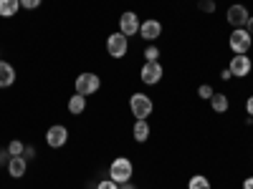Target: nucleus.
I'll use <instances>...</instances> for the list:
<instances>
[{"instance_id": "nucleus-22", "label": "nucleus", "mask_w": 253, "mask_h": 189, "mask_svg": "<svg viewBox=\"0 0 253 189\" xmlns=\"http://www.w3.org/2000/svg\"><path fill=\"white\" fill-rule=\"evenodd\" d=\"M198 8H200L203 13H215V0H200Z\"/></svg>"}, {"instance_id": "nucleus-15", "label": "nucleus", "mask_w": 253, "mask_h": 189, "mask_svg": "<svg viewBox=\"0 0 253 189\" xmlns=\"http://www.w3.org/2000/svg\"><path fill=\"white\" fill-rule=\"evenodd\" d=\"M66 109H69V114H74V116H81L84 111H86V96L74 94V96L69 98V103H66Z\"/></svg>"}, {"instance_id": "nucleus-12", "label": "nucleus", "mask_w": 253, "mask_h": 189, "mask_svg": "<svg viewBox=\"0 0 253 189\" xmlns=\"http://www.w3.org/2000/svg\"><path fill=\"white\" fill-rule=\"evenodd\" d=\"M5 169H8V177L23 179L26 172H28V159H26V157H10V161H8Z\"/></svg>"}, {"instance_id": "nucleus-2", "label": "nucleus", "mask_w": 253, "mask_h": 189, "mask_svg": "<svg viewBox=\"0 0 253 189\" xmlns=\"http://www.w3.org/2000/svg\"><path fill=\"white\" fill-rule=\"evenodd\" d=\"M129 111H132V116L134 119H150L152 116V111H155V101L147 96V94H132L129 96Z\"/></svg>"}, {"instance_id": "nucleus-7", "label": "nucleus", "mask_w": 253, "mask_h": 189, "mask_svg": "<svg viewBox=\"0 0 253 189\" xmlns=\"http://www.w3.org/2000/svg\"><path fill=\"white\" fill-rule=\"evenodd\" d=\"M248 18H251V13H248V8L241 5V3H233V5L225 10V20H228L230 28H246Z\"/></svg>"}, {"instance_id": "nucleus-17", "label": "nucleus", "mask_w": 253, "mask_h": 189, "mask_svg": "<svg viewBox=\"0 0 253 189\" xmlns=\"http://www.w3.org/2000/svg\"><path fill=\"white\" fill-rule=\"evenodd\" d=\"M20 10V0H0V18H15Z\"/></svg>"}, {"instance_id": "nucleus-4", "label": "nucleus", "mask_w": 253, "mask_h": 189, "mask_svg": "<svg viewBox=\"0 0 253 189\" xmlns=\"http://www.w3.org/2000/svg\"><path fill=\"white\" fill-rule=\"evenodd\" d=\"M74 89H76V94H81V96H94V94L101 89V78H99L96 73H91V71H84V73L76 76Z\"/></svg>"}, {"instance_id": "nucleus-25", "label": "nucleus", "mask_w": 253, "mask_h": 189, "mask_svg": "<svg viewBox=\"0 0 253 189\" xmlns=\"http://www.w3.org/2000/svg\"><path fill=\"white\" fill-rule=\"evenodd\" d=\"M8 161H10V154H8V149H0V166H8Z\"/></svg>"}, {"instance_id": "nucleus-11", "label": "nucleus", "mask_w": 253, "mask_h": 189, "mask_svg": "<svg viewBox=\"0 0 253 189\" xmlns=\"http://www.w3.org/2000/svg\"><path fill=\"white\" fill-rule=\"evenodd\" d=\"M162 35V23L155 18H147L142 20V26H139V38L147 40V43H155V40Z\"/></svg>"}, {"instance_id": "nucleus-24", "label": "nucleus", "mask_w": 253, "mask_h": 189, "mask_svg": "<svg viewBox=\"0 0 253 189\" xmlns=\"http://www.w3.org/2000/svg\"><path fill=\"white\" fill-rule=\"evenodd\" d=\"M96 189H119V184L112 182V179H101V182L96 184Z\"/></svg>"}, {"instance_id": "nucleus-8", "label": "nucleus", "mask_w": 253, "mask_h": 189, "mask_svg": "<svg viewBox=\"0 0 253 189\" xmlns=\"http://www.w3.org/2000/svg\"><path fill=\"white\" fill-rule=\"evenodd\" d=\"M228 71H230V76H236V78H246V76H251V71H253V61H251V56H248V53H243V56H233V58H230V63H228Z\"/></svg>"}, {"instance_id": "nucleus-13", "label": "nucleus", "mask_w": 253, "mask_h": 189, "mask_svg": "<svg viewBox=\"0 0 253 189\" xmlns=\"http://www.w3.org/2000/svg\"><path fill=\"white\" fill-rule=\"evenodd\" d=\"M15 68L10 66V63L5 58H0V89H10L15 83Z\"/></svg>"}, {"instance_id": "nucleus-31", "label": "nucleus", "mask_w": 253, "mask_h": 189, "mask_svg": "<svg viewBox=\"0 0 253 189\" xmlns=\"http://www.w3.org/2000/svg\"><path fill=\"white\" fill-rule=\"evenodd\" d=\"M220 78H223V81H228V78H233V76H230V71H228V68H225V71H223V73H220Z\"/></svg>"}, {"instance_id": "nucleus-5", "label": "nucleus", "mask_w": 253, "mask_h": 189, "mask_svg": "<svg viewBox=\"0 0 253 189\" xmlns=\"http://www.w3.org/2000/svg\"><path fill=\"white\" fill-rule=\"evenodd\" d=\"M165 76V68L160 61H144V66L139 68V81L144 86H157Z\"/></svg>"}, {"instance_id": "nucleus-20", "label": "nucleus", "mask_w": 253, "mask_h": 189, "mask_svg": "<svg viewBox=\"0 0 253 189\" xmlns=\"http://www.w3.org/2000/svg\"><path fill=\"white\" fill-rule=\"evenodd\" d=\"M142 56H144V61H160V48L155 43H150V46L142 51Z\"/></svg>"}, {"instance_id": "nucleus-30", "label": "nucleus", "mask_w": 253, "mask_h": 189, "mask_svg": "<svg viewBox=\"0 0 253 189\" xmlns=\"http://www.w3.org/2000/svg\"><path fill=\"white\" fill-rule=\"evenodd\" d=\"M119 189H137L132 182H126V184H119Z\"/></svg>"}, {"instance_id": "nucleus-16", "label": "nucleus", "mask_w": 253, "mask_h": 189, "mask_svg": "<svg viewBox=\"0 0 253 189\" xmlns=\"http://www.w3.org/2000/svg\"><path fill=\"white\" fill-rule=\"evenodd\" d=\"M210 109H213L215 114H225V111L230 109L228 94H213V98H210Z\"/></svg>"}, {"instance_id": "nucleus-27", "label": "nucleus", "mask_w": 253, "mask_h": 189, "mask_svg": "<svg viewBox=\"0 0 253 189\" xmlns=\"http://www.w3.org/2000/svg\"><path fill=\"white\" fill-rule=\"evenodd\" d=\"M23 157H26V159L31 161V159L36 157V149H33V146H26V152H23Z\"/></svg>"}, {"instance_id": "nucleus-19", "label": "nucleus", "mask_w": 253, "mask_h": 189, "mask_svg": "<svg viewBox=\"0 0 253 189\" xmlns=\"http://www.w3.org/2000/svg\"><path fill=\"white\" fill-rule=\"evenodd\" d=\"M5 149H8V154H10V157H23L26 144H23V141H18V139H13V141L5 146Z\"/></svg>"}, {"instance_id": "nucleus-6", "label": "nucleus", "mask_w": 253, "mask_h": 189, "mask_svg": "<svg viewBox=\"0 0 253 189\" xmlns=\"http://www.w3.org/2000/svg\"><path fill=\"white\" fill-rule=\"evenodd\" d=\"M107 53L112 56V58H124L126 53H129V38H126L124 33H112V35H107Z\"/></svg>"}, {"instance_id": "nucleus-3", "label": "nucleus", "mask_w": 253, "mask_h": 189, "mask_svg": "<svg viewBox=\"0 0 253 189\" xmlns=\"http://www.w3.org/2000/svg\"><path fill=\"white\" fill-rule=\"evenodd\" d=\"M253 46V35L246 31V28H233L228 35V48L233 51V56H243L248 53Z\"/></svg>"}, {"instance_id": "nucleus-10", "label": "nucleus", "mask_w": 253, "mask_h": 189, "mask_svg": "<svg viewBox=\"0 0 253 189\" xmlns=\"http://www.w3.org/2000/svg\"><path fill=\"white\" fill-rule=\"evenodd\" d=\"M66 141H69V129L63 124H53L46 129V144L51 149H61V146H66Z\"/></svg>"}, {"instance_id": "nucleus-29", "label": "nucleus", "mask_w": 253, "mask_h": 189, "mask_svg": "<svg viewBox=\"0 0 253 189\" xmlns=\"http://www.w3.org/2000/svg\"><path fill=\"white\" fill-rule=\"evenodd\" d=\"M246 31H248V33H251V35H253V15H251V18H248V23H246Z\"/></svg>"}, {"instance_id": "nucleus-21", "label": "nucleus", "mask_w": 253, "mask_h": 189, "mask_svg": "<svg viewBox=\"0 0 253 189\" xmlns=\"http://www.w3.org/2000/svg\"><path fill=\"white\" fill-rule=\"evenodd\" d=\"M213 94H215V91H213V86H210V83H203V86L198 89V96H200L203 101H210V98H213Z\"/></svg>"}, {"instance_id": "nucleus-9", "label": "nucleus", "mask_w": 253, "mask_h": 189, "mask_svg": "<svg viewBox=\"0 0 253 189\" xmlns=\"http://www.w3.org/2000/svg\"><path fill=\"white\" fill-rule=\"evenodd\" d=\"M139 26H142V20L134 10H126V13L119 15V33H124L126 38L139 35Z\"/></svg>"}, {"instance_id": "nucleus-14", "label": "nucleus", "mask_w": 253, "mask_h": 189, "mask_svg": "<svg viewBox=\"0 0 253 189\" xmlns=\"http://www.w3.org/2000/svg\"><path fill=\"white\" fill-rule=\"evenodd\" d=\"M152 129H150V121H144V119H134V126H132V136L137 144H144L147 139H150Z\"/></svg>"}, {"instance_id": "nucleus-28", "label": "nucleus", "mask_w": 253, "mask_h": 189, "mask_svg": "<svg viewBox=\"0 0 253 189\" xmlns=\"http://www.w3.org/2000/svg\"><path fill=\"white\" fill-rule=\"evenodd\" d=\"M243 189H253V177H246V182H243Z\"/></svg>"}, {"instance_id": "nucleus-1", "label": "nucleus", "mask_w": 253, "mask_h": 189, "mask_svg": "<svg viewBox=\"0 0 253 189\" xmlns=\"http://www.w3.org/2000/svg\"><path fill=\"white\" fill-rule=\"evenodd\" d=\"M134 177V164L129 157H117L112 159L109 164V179L117 182V184H126V182H132Z\"/></svg>"}, {"instance_id": "nucleus-18", "label": "nucleus", "mask_w": 253, "mask_h": 189, "mask_svg": "<svg viewBox=\"0 0 253 189\" xmlns=\"http://www.w3.org/2000/svg\"><path fill=\"white\" fill-rule=\"evenodd\" d=\"M187 189H213V187H210V179L205 174H193L187 182Z\"/></svg>"}, {"instance_id": "nucleus-26", "label": "nucleus", "mask_w": 253, "mask_h": 189, "mask_svg": "<svg viewBox=\"0 0 253 189\" xmlns=\"http://www.w3.org/2000/svg\"><path fill=\"white\" fill-rule=\"evenodd\" d=\"M246 114H248V116H253V94L246 98Z\"/></svg>"}, {"instance_id": "nucleus-23", "label": "nucleus", "mask_w": 253, "mask_h": 189, "mask_svg": "<svg viewBox=\"0 0 253 189\" xmlns=\"http://www.w3.org/2000/svg\"><path fill=\"white\" fill-rule=\"evenodd\" d=\"M41 3H43V0H20V8H26V10H38Z\"/></svg>"}]
</instances>
